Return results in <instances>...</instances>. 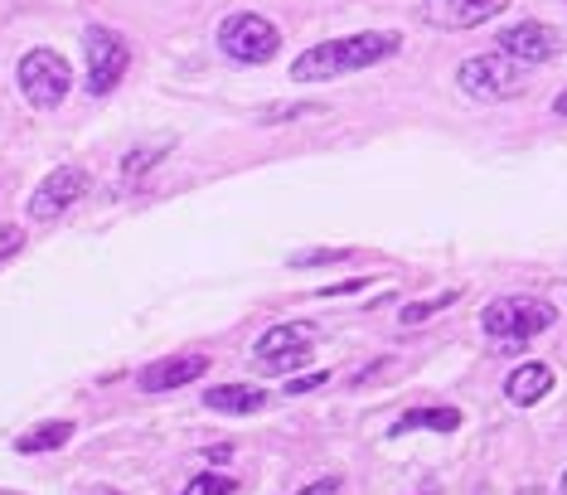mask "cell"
Returning <instances> with one entry per match:
<instances>
[{"label": "cell", "instance_id": "cell-11", "mask_svg": "<svg viewBox=\"0 0 567 495\" xmlns=\"http://www.w3.org/2000/svg\"><path fill=\"white\" fill-rule=\"evenodd\" d=\"M548 389H553V369L548 365H520L510 379H504V393H510V403H520V408H534Z\"/></svg>", "mask_w": 567, "mask_h": 495}, {"label": "cell", "instance_id": "cell-18", "mask_svg": "<svg viewBox=\"0 0 567 495\" xmlns=\"http://www.w3.org/2000/svg\"><path fill=\"white\" fill-rule=\"evenodd\" d=\"M451 302H456V292H441V296H431V302H413V306H403V326H417V320H427V316L447 312Z\"/></svg>", "mask_w": 567, "mask_h": 495}, {"label": "cell", "instance_id": "cell-5", "mask_svg": "<svg viewBox=\"0 0 567 495\" xmlns=\"http://www.w3.org/2000/svg\"><path fill=\"white\" fill-rule=\"evenodd\" d=\"M83 59H88V93L93 97H107L121 78H127L131 44L121 40V34L103 30V24H88V30H83Z\"/></svg>", "mask_w": 567, "mask_h": 495}, {"label": "cell", "instance_id": "cell-8", "mask_svg": "<svg viewBox=\"0 0 567 495\" xmlns=\"http://www.w3.org/2000/svg\"><path fill=\"white\" fill-rule=\"evenodd\" d=\"M510 10V0H422L417 15L431 30H475V24L495 20Z\"/></svg>", "mask_w": 567, "mask_h": 495}, {"label": "cell", "instance_id": "cell-9", "mask_svg": "<svg viewBox=\"0 0 567 495\" xmlns=\"http://www.w3.org/2000/svg\"><path fill=\"white\" fill-rule=\"evenodd\" d=\"M500 49L510 59H520V64L538 69V64H548V59H558V34L538 20H520V24H510V30H500Z\"/></svg>", "mask_w": 567, "mask_h": 495}, {"label": "cell", "instance_id": "cell-3", "mask_svg": "<svg viewBox=\"0 0 567 495\" xmlns=\"http://www.w3.org/2000/svg\"><path fill=\"white\" fill-rule=\"evenodd\" d=\"M456 83H461V93L475 97V103H504V97H520L528 88V64L495 49V54L466 59L461 73H456Z\"/></svg>", "mask_w": 567, "mask_h": 495}, {"label": "cell", "instance_id": "cell-29", "mask_svg": "<svg viewBox=\"0 0 567 495\" xmlns=\"http://www.w3.org/2000/svg\"><path fill=\"white\" fill-rule=\"evenodd\" d=\"M558 491H563V495H567V472H563V486H558Z\"/></svg>", "mask_w": 567, "mask_h": 495}, {"label": "cell", "instance_id": "cell-4", "mask_svg": "<svg viewBox=\"0 0 567 495\" xmlns=\"http://www.w3.org/2000/svg\"><path fill=\"white\" fill-rule=\"evenodd\" d=\"M218 44H224V54L238 59V64H267V59H277V49H281V30L267 15L238 10V15H228L218 24Z\"/></svg>", "mask_w": 567, "mask_h": 495}, {"label": "cell", "instance_id": "cell-6", "mask_svg": "<svg viewBox=\"0 0 567 495\" xmlns=\"http://www.w3.org/2000/svg\"><path fill=\"white\" fill-rule=\"evenodd\" d=\"M73 88V69L58 49H30L20 59V93L30 97L34 107H58Z\"/></svg>", "mask_w": 567, "mask_h": 495}, {"label": "cell", "instance_id": "cell-22", "mask_svg": "<svg viewBox=\"0 0 567 495\" xmlns=\"http://www.w3.org/2000/svg\"><path fill=\"white\" fill-rule=\"evenodd\" d=\"M301 113H311V103H281V107H267L263 113V122H287V117H301Z\"/></svg>", "mask_w": 567, "mask_h": 495}, {"label": "cell", "instance_id": "cell-28", "mask_svg": "<svg viewBox=\"0 0 567 495\" xmlns=\"http://www.w3.org/2000/svg\"><path fill=\"white\" fill-rule=\"evenodd\" d=\"M93 495H121V491H93Z\"/></svg>", "mask_w": 567, "mask_h": 495}, {"label": "cell", "instance_id": "cell-20", "mask_svg": "<svg viewBox=\"0 0 567 495\" xmlns=\"http://www.w3.org/2000/svg\"><path fill=\"white\" fill-rule=\"evenodd\" d=\"M325 263H344L340 247H306V253H291V267H325Z\"/></svg>", "mask_w": 567, "mask_h": 495}, {"label": "cell", "instance_id": "cell-13", "mask_svg": "<svg viewBox=\"0 0 567 495\" xmlns=\"http://www.w3.org/2000/svg\"><path fill=\"white\" fill-rule=\"evenodd\" d=\"M204 403L214 413H257L267 408V389H253V383H218V389L204 393Z\"/></svg>", "mask_w": 567, "mask_h": 495}, {"label": "cell", "instance_id": "cell-19", "mask_svg": "<svg viewBox=\"0 0 567 495\" xmlns=\"http://www.w3.org/2000/svg\"><path fill=\"white\" fill-rule=\"evenodd\" d=\"M238 486H233V476H218V472H204V476H194L190 486H184L180 495H233Z\"/></svg>", "mask_w": 567, "mask_h": 495}, {"label": "cell", "instance_id": "cell-16", "mask_svg": "<svg viewBox=\"0 0 567 495\" xmlns=\"http://www.w3.org/2000/svg\"><path fill=\"white\" fill-rule=\"evenodd\" d=\"M311 350H315V340H306V345H291V350L267 355V360H257V365H263L267 375H291V369H301L306 360H311Z\"/></svg>", "mask_w": 567, "mask_h": 495}, {"label": "cell", "instance_id": "cell-23", "mask_svg": "<svg viewBox=\"0 0 567 495\" xmlns=\"http://www.w3.org/2000/svg\"><path fill=\"white\" fill-rule=\"evenodd\" d=\"M330 375H325V369H315V375H306V379H291L287 383V393H306V389H320V383H325Z\"/></svg>", "mask_w": 567, "mask_h": 495}, {"label": "cell", "instance_id": "cell-2", "mask_svg": "<svg viewBox=\"0 0 567 495\" xmlns=\"http://www.w3.org/2000/svg\"><path fill=\"white\" fill-rule=\"evenodd\" d=\"M553 320H558V312H553L548 302H534V296H500V302H490L485 312H480L485 336L500 340L504 350H520L538 330H548Z\"/></svg>", "mask_w": 567, "mask_h": 495}, {"label": "cell", "instance_id": "cell-7", "mask_svg": "<svg viewBox=\"0 0 567 495\" xmlns=\"http://www.w3.org/2000/svg\"><path fill=\"white\" fill-rule=\"evenodd\" d=\"M88 185L93 176L83 166H58V170H49V176L34 185V194H30V204H24V214L34 219V224H54V219H64L73 204L88 194Z\"/></svg>", "mask_w": 567, "mask_h": 495}, {"label": "cell", "instance_id": "cell-17", "mask_svg": "<svg viewBox=\"0 0 567 495\" xmlns=\"http://www.w3.org/2000/svg\"><path fill=\"white\" fill-rule=\"evenodd\" d=\"M170 141H175V136H160L156 146H141V151H131V156H127V166H121V176H127V180H137L146 166H156V160L170 151Z\"/></svg>", "mask_w": 567, "mask_h": 495}, {"label": "cell", "instance_id": "cell-15", "mask_svg": "<svg viewBox=\"0 0 567 495\" xmlns=\"http://www.w3.org/2000/svg\"><path fill=\"white\" fill-rule=\"evenodd\" d=\"M417 428H427V432H456V428H461V408H413L408 418H398V423H393V438L417 432Z\"/></svg>", "mask_w": 567, "mask_h": 495}, {"label": "cell", "instance_id": "cell-26", "mask_svg": "<svg viewBox=\"0 0 567 495\" xmlns=\"http://www.w3.org/2000/svg\"><path fill=\"white\" fill-rule=\"evenodd\" d=\"M553 113H558V117H567V93H558V103H553Z\"/></svg>", "mask_w": 567, "mask_h": 495}, {"label": "cell", "instance_id": "cell-21", "mask_svg": "<svg viewBox=\"0 0 567 495\" xmlns=\"http://www.w3.org/2000/svg\"><path fill=\"white\" fill-rule=\"evenodd\" d=\"M24 247V229L20 224H0V263H6L10 253H20Z\"/></svg>", "mask_w": 567, "mask_h": 495}, {"label": "cell", "instance_id": "cell-10", "mask_svg": "<svg viewBox=\"0 0 567 495\" xmlns=\"http://www.w3.org/2000/svg\"><path fill=\"white\" fill-rule=\"evenodd\" d=\"M208 375V355H170V360H156L146 365L137 383L146 393H170V389H184L190 379H204Z\"/></svg>", "mask_w": 567, "mask_h": 495}, {"label": "cell", "instance_id": "cell-24", "mask_svg": "<svg viewBox=\"0 0 567 495\" xmlns=\"http://www.w3.org/2000/svg\"><path fill=\"white\" fill-rule=\"evenodd\" d=\"M344 491V481L340 476H325V481H315V486H306L301 495H340Z\"/></svg>", "mask_w": 567, "mask_h": 495}, {"label": "cell", "instance_id": "cell-1", "mask_svg": "<svg viewBox=\"0 0 567 495\" xmlns=\"http://www.w3.org/2000/svg\"><path fill=\"white\" fill-rule=\"evenodd\" d=\"M403 49V40L393 30H364V34H344V40H320L306 54H296L291 78L296 83H325L340 78V73H360L393 59Z\"/></svg>", "mask_w": 567, "mask_h": 495}, {"label": "cell", "instance_id": "cell-12", "mask_svg": "<svg viewBox=\"0 0 567 495\" xmlns=\"http://www.w3.org/2000/svg\"><path fill=\"white\" fill-rule=\"evenodd\" d=\"M64 442H73V418H49V423L20 432V438H15V452H20V456H44V452H58Z\"/></svg>", "mask_w": 567, "mask_h": 495}, {"label": "cell", "instance_id": "cell-25", "mask_svg": "<svg viewBox=\"0 0 567 495\" xmlns=\"http://www.w3.org/2000/svg\"><path fill=\"white\" fill-rule=\"evenodd\" d=\"M228 456H233V447H208V462H214V466H224Z\"/></svg>", "mask_w": 567, "mask_h": 495}, {"label": "cell", "instance_id": "cell-14", "mask_svg": "<svg viewBox=\"0 0 567 495\" xmlns=\"http://www.w3.org/2000/svg\"><path fill=\"white\" fill-rule=\"evenodd\" d=\"M306 340H315V326H311V320H287V326H272L263 340L253 345V360H267V355L291 350V345H306Z\"/></svg>", "mask_w": 567, "mask_h": 495}, {"label": "cell", "instance_id": "cell-27", "mask_svg": "<svg viewBox=\"0 0 567 495\" xmlns=\"http://www.w3.org/2000/svg\"><path fill=\"white\" fill-rule=\"evenodd\" d=\"M520 495H548V491H538V486H524Z\"/></svg>", "mask_w": 567, "mask_h": 495}]
</instances>
